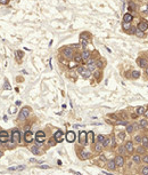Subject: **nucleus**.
<instances>
[{
    "label": "nucleus",
    "instance_id": "13",
    "mask_svg": "<svg viewBox=\"0 0 148 175\" xmlns=\"http://www.w3.org/2000/svg\"><path fill=\"white\" fill-rule=\"evenodd\" d=\"M66 140L67 142H74V140H75V133L74 132H67L66 134Z\"/></svg>",
    "mask_w": 148,
    "mask_h": 175
},
{
    "label": "nucleus",
    "instance_id": "55",
    "mask_svg": "<svg viewBox=\"0 0 148 175\" xmlns=\"http://www.w3.org/2000/svg\"><path fill=\"white\" fill-rule=\"evenodd\" d=\"M144 116L146 117V118H148V110H147V111H145V112H144Z\"/></svg>",
    "mask_w": 148,
    "mask_h": 175
},
{
    "label": "nucleus",
    "instance_id": "22",
    "mask_svg": "<svg viewBox=\"0 0 148 175\" xmlns=\"http://www.w3.org/2000/svg\"><path fill=\"white\" fill-rule=\"evenodd\" d=\"M122 28H123V30L125 31V32H128V31H129V29L131 28V23L123 22V23H122Z\"/></svg>",
    "mask_w": 148,
    "mask_h": 175
},
{
    "label": "nucleus",
    "instance_id": "4",
    "mask_svg": "<svg viewBox=\"0 0 148 175\" xmlns=\"http://www.w3.org/2000/svg\"><path fill=\"white\" fill-rule=\"evenodd\" d=\"M8 140H9V134H8V132H6V130H1V132H0V142H1V143H6V142H8Z\"/></svg>",
    "mask_w": 148,
    "mask_h": 175
},
{
    "label": "nucleus",
    "instance_id": "20",
    "mask_svg": "<svg viewBox=\"0 0 148 175\" xmlns=\"http://www.w3.org/2000/svg\"><path fill=\"white\" fill-rule=\"evenodd\" d=\"M96 63V67L98 68V69H103L104 67H105V61L104 60H98L95 62Z\"/></svg>",
    "mask_w": 148,
    "mask_h": 175
},
{
    "label": "nucleus",
    "instance_id": "41",
    "mask_svg": "<svg viewBox=\"0 0 148 175\" xmlns=\"http://www.w3.org/2000/svg\"><path fill=\"white\" fill-rule=\"evenodd\" d=\"M141 138H142V136H140V135H136V136H134V141L137 142V143H141Z\"/></svg>",
    "mask_w": 148,
    "mask_h": 175
},
{
    "label": "nucleus",
    "instance_id": "45",
    "mask_svg": "<svg viewBox=\"0 0 148 175\" xmlns=\"http://www.w3.org/2000/svg\"><path fill=\"white\" fill-rule=\"evenodd\" d=\"M145 152V148H140V146H138V153H144Z\"/></svg>",
    "mask_w": 148,
    "mask_h": 175
},
{
    "label": "nucleus",
    "instance_id": "34",
    "mask_svg": "<svg viewBox=\"0 0 148 175\" xmlns=\"http://www.w3.org/2000/svg\"><path fill=\"white\" fill-rule=\"evenodd\" d=\"M140 156H138V155H134V156H133V161H134V163H136V164H139V163H140Z\"/></svg>",
    "mask_w": 148,
    "mask_h": 175
},
{
    "label": "nucleus",
    "instance_id": "59",
    "mask_svg": "<svg viewBox=\"0 0 148 175\" xmlns=\"http://www.w3.org/2000/svg\"><path fill=\"white\" fill-rule=\"evenodd\" d=\"M2 156H4V152H2V151H0V158H1Z\"/></svg>",
    "mask_w": 148,
    "mask_h": 175
},
{
    "label": "nucleus",
    "instance_id": "42",
    "mask_svg": "<svg viewBox=\"0 0 148 175\" xmlns=\"http://www.w3.org/2000/svg\"><path fill=\"white\" fill-rule=\"evenodd\" d=\"M101 148H103V146H101V143H98V144L96 145L95 150H96L97 152H100V151H101Z\"/></svg>",
    "mask_w": 148,
    "mask_h": 175
},
{
    "label": "nucleus",
    "instance_id": "11",
    "mask_svg": "<svg viewBox=\"0 0 148 175\" xmlns=\"http://www.w3.org/2000/svg\"><path fill=\"white\" fill-rule=\"evenodd\" d=\"M124 148H125L126 152H129V153L133 152V150H134V148H133V143H132L131 141L126 142V143H125V145H124Z\"/></svg>",
    "mask_w": 148,
    "mask_h": 175
},
{
    "label": "nucleus",
    "instance_id": "32",
    "mask_svg": "<svg viewBox=\"0 0 148 175\" xmlns=\"http://www.w3.org/2000/svg\"><path fill=\"white\" fill-rule=\"evenodd\" d=\"M118 153H120V155H122V156H124V155L126 153L125 148H124V146H120V148H118Z\"/></svg>",
    "mask_w": 148,
    "mask_h": 175
},
{
    "label": "nucleus",
    "instance_id": "27",
    "mask_svg": "<svg viewBox=\"0 0 148 175\" xmlns=\"http://www.w3.org/2000/svg\"><path fill=\"white\" fill-rule=\"evenodd\" d=\"M109 143H111V137H105L104 138V141H103V146H108L109 145Z\"/></svg>",
    "mask_w": 148,
    "mask_h": 175
},
{
    "label": "nucleus",
    "instance_id": "5",
    "mask_svg": "<svg viewBox=\"0 0 148 175\" xmlns=\"http://www.w3.org/2000/svg\"><path fill=\"white\" fill-rule=\"evenodd\" d=\"M35 140H37V142H39V143H42V142L46 140V134H44V132H42V130H39V132H37V134H35Z\"/></svg>",
    "mask_w": 148,
    "mask_h": 175
},
{
    "label": "nucleus",
    "instance_id": "31",
    "mask_svg": "<svg viewBox=\"0 0 148 175\" xmlns=\"http://www.w3.org/2000/svg\"><path fill=\"white\" fill-rule=\"evenodd\" d=\"M145 110H146V109H145V107H139L136 111H137V115H144Z\"/></svg>",
    "mask_w": 148,
    "mask_h": 175
},
{
    "label": "nucleus",
    "instance_id": "53",
    "mask_svg": "<svg viewBox=\"0 0 148 175\" xmlns=\"http://www.w3.org/2000/svg\"><path fill=\"white\" fill-rule=\"evenodd\" d=\"M120 116L122 117L123 119H128V117H126V115H125V113H121V115H120Z\"/></svg>",
    "mask_w": 148,
    "mask_h": 175
},
{
    "label": "nucleus",
    "instance_id": "40",
    "mask_svg": "<svg viewBox=\"0 0 148 175\" xmlns=\"http://www.w3.org/2000/svg\"><path fill=\"white\" fill-rule=\"evenodd\" d=\"M104 138H105V136L104 135H98V137H97V141H98V143H103V141H104Z\"/></svg>",
    "mask_w": 148,
    "mask_h": 175
},
{
    "label": "nucleus",
    "instance_id": "35",
    "mask_svg": "<svg viewBox=\"0 0 148 175\" xmlns=\"http://www.w3.org/2000/svg\"><path fill=\"white\" fill-rule=\"evenodd\" d=\"M89 157H90V153H88V152H81V158L83 160L84 159H88Z\"/></svg>",
    "mask_w": 148,
    "mask_h": 175
},
{
    "label": "nucleus",
    "instance_id": "50",
    "mask_svg": "<svg viewBox=\"0 0 148 175\" xmlns=\"http://www.w3.org/2000/svg\"><path fill=\"white\" fill-rule=\"evenodd\" d=\"M142 160H144V163H146V164H148V156H145L144 158H142Z\"/></svg>",
    "mask_w": 148,
    "mask_h": 175
},
{
    "label": "nucleus",
    "instance_id": "3",
    "mask_svg": "<svg viewBox=\"0 0 148 175\" xmlns=\"http://www.w3.org/2000/svg\"><path fill=\"white\" fill-rule=\"evenodd\" d=\"M11 140H13V142H21V133H19L18 129H13Z\"/></svg>",
    "mask_w": 148,
    "mask_h": 175
},
{
    "label": "nucleus",
    "instance_id": "56",
    "mask_svg": "<svg viewBox=\"0 0 148 175\" xmlns=\"http://www.w3.org/2000/svg\"><path fill=\"white\" fill-rule=\"evenodd\" d=\"M41 168H49V166L48 165H42V166H40Z\"/></svg>",
    "mask_w": 148,
    "mask_h": 175
},
{
    "label": "nucleus",
    "instance_id": "39",
    "mask_svg": "<svg viewBox=\"0 0 148 175\" xmlns=\"http://www.w3.org/2000/svg\"><path fill=\"white\" fill-rule=\"evenodd\" d=\"M128 9H129V10H134V9H136V5L133 4V2H130L129 6H128Z\"/></svg>",
    "mask_w": 148,
    "mask_h": 175
},
{
    "label": "nucleus",
    "instance_id": "24",
    "mask_svg": "<svg viewBox=\"0 0 148 175\" xmlns=\"http://www.w3.org/2000/svg\"><path fill=\"white\" fill-rule=\"evenodd\" d=\"M80 38H82V39H87V40H89V39L91 38V34L89 33V32H82V33L80 34Z\"/></svg>",
    "mask_w": 148,
    "mask_h": 175
},
{
    "label": "nucleus",
    "instance_id": "14",
    "mask_svg": "<svg viewBox=\"0 0 148 175\" xmlns=\"http://www.w3.org/2000/svg\"><path fill=\"white\" fill-rule=\"evenodd\" d=\"M147 28H148V24L146 22H140V23H138V25H137V29L141 31H146Z\"/></svg>",
    "mask_w": 148,
    "mask_h": 175
},
{
    "label": "nucleus",
    "instance_id": "12",
    "mask_svg": "<svg viewBox=\"0 0 148 175\" xmlns=\"http://www.w3.org/2000/svg\"><path fill=\"white\" fill-rule=\"evenodd\" d=\"M133 19V16L131 13H126L123 15V22H128V23H131Z\"/></svg>",
    "mask_w": 148,
    "mask_h": 175
},
{
    "label": "nucleus",
    "instance_id": "57",
    "mask_svg": "<svg viewBox=\"0 0 148 175\" xmlns=\"http://www.w3.org/2000/svg\"><path fill=\"white\" fill-rule=\"evenodd\" d=\"M24 129H25V132H26V130H29V129H30V126H29V125H26V126H25V128H24Z\"/></svg>",
    "mask_w": 148,
    "mask_h": 175
},
{
    "label": "nucleus",
    "instance_id": "48",
    "mask_svg": "<svg viewBox=\"0 0 148 175\" xmlns=\"http://www.w3.org/2000/svg\"><path fill=\"white\" fill-rule=\"evenodd\" d=\"M9 0H0V4L1 5H8Z\"/></svg>",
    "mask_w": 148,
    "mask_h": 175
},
{
    "label": "nucleus",
    "instance_id": "30",
    "mask_svg": "<svg viewBox=\"0 0 148 175\" xmlns=\"http://www.w3.org/2000/svg\"><path fill=\"white\" fill-rule=\"evenodd\" d=\"M76 67H78V63H76L75 61H72V62L68 63V69H71V70H72V69H75Z\"/></svg>",
    "mask_w": 148,
    "mask_h": 175
},
{
    "label": "nucleus",
    "instance_id": "25",
    "mask_svg": "<svg viewBox=\"0 0 148 175\" xmlns=\"http://www.w3.org/2000/svg\"><path fill=\"white\" fill-rule=\"evenodd\" d=\"M141 144L144 148H148V137L147 136H144V137L141 138Z\"/></svg>",
    "mask_w": 148,
    "mask_h": 175
},
{
    "label": "nucleus",
    "instance_id": "7",
    "mask_svg": "<svg viewBox=\"0 0 148 175\" xmlns=\"http://www.w3.org/2000/svg\"><path fill=\"white\" fill-rule=\"evenodd\" d=\"M80 75L82 76L83 79H88V78H90V76L92 75V72L90 70H88V69H84V68H83L81 70V72H80Z\"/></svg>",
    "mask_w": 148,
    "mask_h": 175
},
{
    "label": "nucleus",
    "instance_id": "15",
    "mask_svg": "<svg viewBox=\"0 0 148 175\" xmlns=\"http://www.w3.org/2000/svg\"><path fill=\"white\" fill-rule=\"evenodd\" d=\"M79 140H80V143H81V144H85V143H87V133H85V132H81Z\"/></svg>",
    "mask_w": 148,
    "mask_h": 175
},
{
    "label": "nucleus",
    "instance_id": "21",
    "mask_svg": "<svg viewBox=\"0 0 148 175\" xmlns=\"http://www.w3.org/2000/svg\"><path fill=\"white\" fill-rule=\"evenodd\" d=\"M96 63H95V62H91V63H88V65H87V69H88V70H90L91 71V72H93V71L96 70Z\"/></svg>",
    "mask_w": 148,
    "mask_h": 175
},
{
    "label": "nucleus",
    "instance_id": "60",
    "mask_svg": "<svg viewBox=\"0 0 148 175\" xmlns=\"http://www.w3.org/2000/svg\"><path fill=\"white\" fill-rule=\"evenodd\" d=\"M0 143H1V142H0Z\"/></svg>",
    "mask_w": 148,
    "mask_h": 175
},
{
    "label": "nucleus",
    "instance_id": "29",
    "mask_svg": "<svg viewBox=\"0 0 148 175\" xmlns=\"http://www.w3.org/2000/svg\"><path fill=\"white\" fill-rule=\"evenodd\" d=\"M134 34L137 36V37H139V38H144L145 37V33H144V31H141V30H136V32H134Z\"/></svg>",
    "mask_w": 148,
    "mask_h": 175
},
{
    "label": "nucleus",
    "instance_id": "49",
    "mask_svg": "<svg viewBox=\"0 0 148 175\" xmlns=\"http://www.w3.org/2000/svg\"><path fill=\"white\" fill-rule=\"evenodd\" d=\"M142 174H148V167L147 166L142 168Z\"/></svg>",
    "mask_w": 148,
    "mask_h": 175
},
{
    "label": "nucleus",
    "instance_id": "26",
    "mask_svg": "<svg viewBox=\"0 0 148 175\" xmlns=\"http://www.w3.org/2000/svg\"><path fill=\"white\" fill-rule=\"evenodd\" d=\"M131 77H132L133 79H138L139 77H140V72H139V71H137V70L132 71V73H131Z\"/></svg>",
    "mask_w": 148,
    "mask_h": 175
},
{
    "label": "nucleus",
    "instance_id": "16",
    "mask_svg": "<svg viewBox=\"0 0 148 175\" xmlns=\"http://www.w3.org/2000/svg\"><path fill=\"white\" fill-rule=\"evenodd\" d=\"M25 141L27 142V143H30V142H32L33 141V137H32V133H31V132H27V130H26L25 132Z\"/></svg>",
    "mask_w": 148,
    "mask_h": 175
},
{
    "label": "nucleus",
    "instance_id": "19",
    "mask_svg": "<svg viewBox=\"0 0 148 175\" xmlns=\"http://www.w3.org/2000/svg\"><path fill=\"white\" fill-rule=\"evenodd\" d=\"M147 126H148V123L146 119H141L140 121H139V125H138L139 128H146Z\"/></svg>",
    "mask_w": 148,
    "mask_h": 175
},
{
    "label": "nucleus",
    "instance_id": "37",
    "mask_svg": "<svg viewBox=\"0 0 148 175\" xmlns=\"http://www.w3.org/2000/svg\"><path fill=\"white\" fill-rule=\"evenodd\" d=\"M133 129H134V126H133V125H129V126H126V132H128V133H132L133 132Z\"/></svg>",
    "mask_w": 148,
    "mask_h": 175
},
{
    "label": "nucleus",
    "instance_id": "58",
    "mask_svg": "<svg viewBox=\"0 0 148 175\" xmlns=\"http://www.w3.org/2000/svg\"><path fill=\"white\" fill-rule=\"evenodd\" d=\"M145 69H146V76L148 77V68H145Z\"/></svg>",
    "mask_w": 148,
    "mask_h": 175
},
{
    "label": "nucleus",
    "instance_id": "54",
    "mask_svg": "<svg viewBox=\"0 0 148 175\" xmlns=\"http://www.w3.org/2000/svg\"><path fill=\"white\" fill-rule=\"evenodd\" d=\"M100 160H103V161H106V158H105V156H103V155H101V156H100Z\"/></svg>",
    "mask_w": 148,
    "mask_h": 175
},
{
    "label": "nucleus",
    "instance_id": "28",
    "mask_svg": "<svg viewBox=\"0 0 148 175\" xmlns=\"http://www.w3.org/2000/svg\"><path fill=\"white\" fill-rule=\"evenodd\" d=\"M31 151H32L33 155H39V152H40V150H39V148H38L37 145H33V146L31 148Z\"/></svg>",
    "mask_w": 148,
    "mask_h": 175
},
{
    "label": "nucleus",
    "instance_id": "10",
    "mask_svg": "<svg viewBox=\"0 0 148 175\" xmlns=\"http://www.w3.org/2000/svg\"><path fill=\"white\" fill-rule=\"evenodd\" d=\"M54 138H55L56 142H62L63 141V132L62 130H57L54 135Z\"/></svg>",
    "mask_w": 148,
    "mask_h": 175
},
{
    "label": "nucleus",
    "instance_id": "51",
    "mask_svg": "<svg viewBox=\"0 0 148 175\" xmlns=\"http://www.w3.org/2000/svg\"><path fill=\"white\" fill-rule=\"evenodd\" d=\"M142 11H144V13H146V14H148V4H147V6L142 9Z\"/></svg>",
    "mask_w": 148,
    "mask_h": 175
},
{
    "label": "nucleus",
    "instance_id": "44",
    "mask_svg": "<svg viewBox=\"0 0 148 175\" xmlns=\"http://www.w3.org/2000/svg\"><path fill=\"white\" fill-rule=\"evenodd\" d=\"M116 124H117V125H128L126 120H122V121H120V120H116Z\"/></svg>",
    "mask_w": 148,
    "mask_h": 175
},
{
    "label": "nucleus",
    "instance_id": "9",
    "mask_svg": "<svg viewBox=\"0 0 148 175\" xmlns=\"http://www.w3.org/2000/svg\"><path fill=\"white\" fill-rule=\"evenodd\" d=\"M81 56H82V60H83V62H85L88 58H90V57H91V52H90V50L84 49V50L81 53Z\"/></svg>",
    "mask_w": 148,
    "mask_h": 175
},
{
    "label": "nucleus",
    "instance_id": "52",
    "mask_svg": "<svg viewBox=\"0 0 148 175\" xmlns=\"http://www.w3.org/2000/svg\"><path fill=\"white\" fill-rule=\"evenodd\" d=\"M111 142H112V145L115 146V138L114 137H111Z\"/></svg>",
    "mask_w": 148,
    "mask_h": 175
},
{
    "label": "nucleus",
    "instance_id": "8",
    "mask_svg": "<svg viewBox=\"0 0 148 175\" xmlns=\"http://www.w3.org/2000/svg\"><path fill=\"white\" fill-rule=\"evenodd\" d=\"M137 63H138V65H139L140 68H147L148 62H147V60H146V58H144V57H138V58H137Z\"/></svg>",
    "mask_w": 148,
    "mask_h": 175
},
{
    "label": "nucleus",
    "instance_id": "43",
    "mask_svg": "<svg viewBox=\"0 0 148 175\" xmlns=\"http://www.w3.org/2000/svg\"><path fill=\"white\" fill-rule=\"evenodd\" d=\"M100 73H101L100 71H93V76H95V77H96L97 79H99V77H100Z\"/></svg>",
    "mask_w": 148,
    "mask_h": 175
},
{
    "label": "nucleus",
    "instance_id": "46",
    "mask_svg": "<svg viewBox=\"0 0 148 175\" xmlns=\"http://www.w3.org/2000/svg\"><path fill=\"white\" fill-rule=\"evenodd\" d=\"M16 55H17V57H19V60H21V58H22V56H23V52L17 50V52H16Z\"/></svg>",
    "mask_w": 148,
    "mask_h": 175
},
{
    "label": "nucleus",
    "instance_id": "2",
    "mask_svg": "<svg viewBox=\"0 0 148 175\" xmlns=\"http://www.w3.org/2000/svg\"><path fill=\"white\" fill-rule=\"evenodd\" d=\"M30 110L31 109L29 108V107H24V108L21 110V112H19V115H18V119L19 120H25L27 117H29V115H30Z\"/></svg>",
    "mask_w": 148,
    "mask_h": 175
},
{
    "label": "nucleus",
    "instance_id": "47",
    "mask_svg": "<svg viewBox=\"0 0 148 175\" xmlns=\"http://www.w3.org/2000/svg\"><path fill=\"white\" fill-rule=\"evenodd\" d=\"M55 142H56V141H55V138H52V140H50V141H49V142H48V144H49V146H52V145L55 144Z\"/></svg>",
    "mask_w": 148,
    "mask_h": 175
},
{
    "label": "nucleus",
    "instance_id": "18",
    "mask_svg": "<svg viewBox=\"0 0 148 175\" xmlns=\"http://www.w3.org/2000/svg\"><path fill=\"white\" fill-rule=\"evenodd\" d=\"M73 58H74V61H75L76 63H81V62H83V60H82V56H81V54H79V53H76V54H74Z\"/></svg>",
    "mask_w": 148,
    "mask_h": 175
},
{
    "label": "nucleus",
    "instance_id": "1",
    "mask_svg": "<svg viewBox=\"0 0 148 175\" xmlns=\"http://www.w3.org/2000/svg\"><path fill=\"white\" fill-rule=\"evenodd\" d=\"M62 53H63V56L65 58H72L74 56V50L72 47H65V48L62 49Z\"/></svg>",
    "mask_w": 148,
    "mask_h": 175
},
{
    "label": "nucleus",
    "instance_id": "38",
    "mask_svg": "<svg viewBox=\"0 0 148 175\" xmlns=\"http://www.w3.org/2000/svg\"><path fill=\"white\" fill-rule=\"evenodd\" d=\"M108 117H109V118H112V119H114L115 121L118 119V116L115 115V113H109V115H108Z\"/></svg>",
    "mask_w": 148,
    "mask_h": 175
},
{
    "label": "nucleus",
    "instance_id": "33",
    "mask_svg": "<svg viewBox=\"0 0 148 175\" xmlns=\"http://www.w3.org/2000/svg\"><path fill=\"white\" fill-rule=\"evenodd\" d=\"M136 30H137V26H132V25H131V28H130L129 31H128V33H129V34H134Z\"/></svg>",
    "mask_w": 148,
    "mask_h": 175
},
{
    "label": "nucleus",
    "instance_id": "36",
    "mask_svg": "<svg viewBox=\"0 0 148 175\" xmlns=\"http://www.w3.org/2000/svg\"><path fill=\"white\" fill-rule=\"evenodd\" d=\"M117 138L122 141V140H124V138H125V134H124L123 132H120V133L117 134Z\"/></svg>",
    "mask_w": 148,
    "mask_h": 175
},
{
    "label": "nucleus",
    "instance_id": "23",
    "mask_svg": "<svg viewBox=\"0 0 148 175\" xmlns=\"http://www.w3.org/2000/svg\"><path fill=\"white\" fill-rule=\"evenodd\" d=\"M80 46L82 47V49H85L87 48V46H88V40H87V39H82L81 38V40H80Z\"/></svg>",
    "mask_w": 148,
    "mask_h": 175
},
{
    "label": "nucleus",
    "instance_id": "17",
    "mask_svg": "<svg viewBox=\"0 0 148 175\" xmlns=\"http://www.w3.org/2000/svg\"><path fill=\"white\" fill-rule=\"evenodd\" d=\"M107 167H108V169H109V171H114L115 167H116L114 160H109V161H107Z\"/></svg>",
    "mask_w": 148,
    "mask_h": 175
},
{
    "label": "nucleus",
    "instance_id": "6",
    "mask_svg": "<svg viewBox=\"0 0 148 175\" xmlns=\"http://www.w3.org/2000/svg\"><path fill=\"white\" fill-rule=\"evenodd\" d=\"M114 161H115V165H116V166H120V167H122L123 165H124V158H123L122 155H118V156L115 157Z\"/></svg>",
    "mask_w": 148,
    "mask_h": 175
}]
</instances>
